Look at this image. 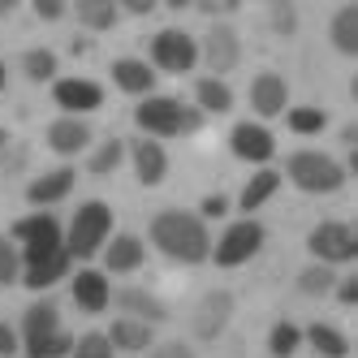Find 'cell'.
Masks as SVG:
<instances>
[{
  "label": "cell",
  "mask_w": 358,
  "mask_h": 358,
  "mask_svg": "<svg viewBox=\"0 0 358 358\" xmlns=\"http://www.w3.org/2000/svg\"><path fill=\"white\" fill-rule=\"evenodd\" d=\"M5 13H9V5H5V0H0V17H5Z\"/></svg>",
  "instance_id": "bcb514c9"
},
{
  "label": "cell",
  "mask_w": 358,
  "mask_h": 358,
  "mask_svg": "<svg viewBox=\"0 0 358 358\" xmlns=\"http://www.w3.org/2000/svg\"><path fill=\"white\" fill-rule=\"evenodd\" d=\"M134 173H138L143 186H160V182H164L169 156H164V147H160L156 138H138V143H134Z\"/></svg>",
  "instance_id": "2e32d148"
},
{
  "label": "cell",
  "mask_w": 358,
  "mask_h": 358,
  "mask_svg": "<svg viewBox=\"0 0 358 358\" xmlns=\"http://www.w3.org/2000/svg\"><path fill=\"white\" fill-rule=\"evenodd\" d=\"M108 234H113V208L99 203V199L83 203V208L73 212V220H69V234H65L69 259H91V255L108 242Z\"/></svg>",
  "instance_id": "3957f363"
},
{
  "label": "cell",
  "mask_w": 358,
  "mask_h": 358,
  "mask_svg": "<svg viewBox=\"0 0 358 358\" xmlns=\"http://www.w3.org/2000/svg\"><path fill=\"white\" fill-rule=\"evenodd\" d=\"M121 156H125V143H121V138H108L104 147H95V156H91L87 169H91L95 177H104V173H113V169L121 164Z\"/></svg>",
  "instance_id": "d6a6232c"
},
{
  "label": "cell",
  "mask_w": 358,
  "mask_h": 358,
  "mask_svg": "<svg viewBox=\"0 0 358 358\" xmlns=\"http://www.w3.org/2000/svg\"><path fill=\"white\" fill-rule=\"evenodd\" d=\"M69 250L61 246L57 255H48V259H39V264H27V276H22V280H27V289H48V285H57V280L69 272Z\"/></svg>",
  "instance_id": "44dd1931"
},
{
  "label": "cell",
  "mask_w": 358,
  "mask_h": 358,
  "mask_svg": "<svg viewBox=\"0 0 358 358\" xmlns=\"http://www.w3.org/2000/svg\"><path fill=\"white\" fill-rule=\"evenodd\" d=\"M17 350V337H13V328L9 324H0V358H9Z\"/></svg>",
  "instance_id": "b9f144b4"
},
{
  "label": "cell",
  "mask_w": 358,
  "mask_h": 358,
  "mask_svg": "<svg viewBox=\"0 0 358 358\" xmlns=\"http://www.w3.org/2000/svg\"><path fill=\"white\" fill-rule=\"evenodd\" d=\"M134 121H138V130L151 134V138H173V134H194L203 125V113L186 108L182 99H173V95H147L134 108Z\"/></svg>",
  "instance_id": "7a4b0ae2"
},
{
  "label": "cell",
  "mask_w": 358,
  "mask_h": 358,
  "mask_svg": "<svg viewBox=\"0 0 358 358\" xmlns=\"http://www.w3.org/2000/svg\"><path fill=\"white\" fill-rule=\"evenodd\" d=\"M147 358H194V350L186 341H164V345H151Z\"/></svg>",
  "instance_id": "74e56055"
},
{
  "label": "cell",
  "mask_w": 358,
  "mask_h": 358,
  "mask_svg": "<svg viewBox=\"0 0 358 358\" xmlns=\"http://www.w3.org/2000/svg\"><path fill=\"white\" fill-rule=\"evenodd\" d=\"M272 27H276L280 35H294V27H298V13H294V5H285V0H276V5H272Z\"/></svg>",
  "instance_id": "8d00e7d4"
},
{
  "label": "cell",
  "mask_w": 358,
  "mask_h": 358,
  "mask_svg": "<svg viewBox=\"0 0 358 358\" xmlns=\"http://www.w3.org/2000/svg\"><path fill=\"white\" fill-rule=\"evenodd\" d=\"M306 341H311L315 354H324V358H345L350 354V341L332 324H311V328H306Z\"/></svg>",
  "instance_id": "484cf974"
},
{
  "label": "cell",
  "mask_w": 358,
  "mask_h": 358,
  "mask_svg": "<svg viewBox=\"0 0 358 358\" xmlns=\"http://www.w3.org/2000/svg\"><path fill=\"white\" fill-rule=\"evenodd\" d=\"M108 298H113V289H108V276L104 272H95V268H83L78 276H73V302L83 306V311H104L108 306Z\"/></svg>",
  "instance_id": "9a60e30c"
},
{
  "label": "cell",
  "mask_w": 358,
  "mask_h": 358,
  "mask_svg": "<svg viewBox=\"0 0 358 358\" xmlns=\"http://www.w3.org/2000/svg\"><path fill=\"white\" fill-rule=\"evenodd\" d=\"M22 69H27L31 83H48V78L57 73V57L48 52V48H31V52L22 57Z\"/></svg>",
  "instance_id": "f546056e"
},
{
  "label": "cell",
  "mask_w": 358,
  "mask_h": 358,
  "mask_svg": "<svg viewBox=\"0 0 358 358\" xmlns=\"http://www.w3.org/2000/svg\"><path fill=\"white\" fill-rule=\"evenodd\" d=\"M332 43H337V52L358 57V5L337 9V17H332Z\"/></svg>",
  "instance_id": "d4e9b609"
},
{
  "label": "cell",
  "mask_w": 358,
  "mask_h": 358,
  "mask_svg": "<svg viewBox=\"0 0 358 358\" xmlns=\"http://www.w3.org/2000/svg\"><path fill=\"white\" fill-rule=\"evenodd\" d=\"M264 238H268V234H264L259 220H238V224H229L224 238L212 246V259H216L220 268H238V264H246V259H255V255H259Z\"/></svg>",
  "instance_id": "8992f818"
},
{
  "label": "cell",
  "mask_w": 358,
  "mask_h": 358,
  "mask_svg": "<svg viewBox=\"0 0 358 358\" xmlns=\"http://www.w3.org/2000/svg\"><path fill=\"white\" fill-rule=\"evenodd\" d=\"M151 242H156L169 259L177 264H203L212 255V238H208V224L194 212H160L151 220Z\"/></svg>",
  "instance_id": "6da1fadb"
},
{
  "label": "cell",
  "mask_w": 358,
  "mask_h": 358,
  "mask_svg": "<svg viewBox=\"0 0 358 358\" xmlns=\"http://www.w3.org/2000/svg\"><path fill=\"white\" fill-rule=\"evenodd\" d=\"M17 268H22V255L13 250V242L0 238V285H13V280H17Z\"/></svg>",
  "instance_id": "d590c367"
},
{
  "label": "cell",
  "mask_w": 358,
  "mask_h": 358,
  "mask_svg": "<svg viewBox=\"0 0 358 358\" xmlns=\"http://www.w3.org/2000/svg\"><path fill=\"white\" fill-rule=\"evenodd\" d=\"M337 298H341L345 306H354V302H358V276H350V280H337Z\"/></svg>",
  "instance_id": "60d3db41"
},
{
  "label": "cell",
  "mask_w": 358,
  "mask_h": 358,
  "mask_svg": "<svg viewBox=\"0 0 358 358\" xmlns=\"http://www.w3.org/2000/svg\"><path fill=\"white\" fill-rule=\"evenodd\" d=\"M199 9H203V13H234L238 5H234V0H203Z\"/></svg>",
  "instance_id": "7bdbcfd3"
},
{
  "label": "cell",
  "mask_w": 358,
  "mask_h": 358,
  "mask_svg": "<svg viewBox=\"0 0 358 358\" xmlns=\"http://www.w3.org/2000/svg\"><path fill=\"white\" fill-rule=\"evenodd\" d=\"M104 264H108V272H134L143 264V242L134 234H117L104 250Z\"/></svg>",
  "instance_id": "7402d4cb"
},
{
  "label": "cell",
  "mask_w": 358,
  "mask_h": 358,
  "mask_svg": "<svg viewBox=\"0 0 358 358\" xmlns=\"http://www.w3.org/2000/svg\"><path fill=\"white\" fill-rule=\"evenodd\" d=\"M276 190H280V173L259 169V173L246 182V190H242V199H238V208H242V212H255V208H264V203H268Z\"/></svg>",
  "instance_id": "603a6c76"
},
{
  "label": "cell",
  "mask_w": 358,
  "mask_h": 358,
  "mask_svg": "<svg viewBox=\"0 0 358 358\" xmlns=\"http://www.w3.org/2000/svg\"><path fill=\"white\" fill-rule=\"evenodd\" d=\"M35 13H39L43 22H57V17L65 13V5H61V0H35Z\"/></svg>",
  "instance_id": "ab89813d"
},
{
  "label": "cell",
  "mask_w": 358,
  "mask_h": 358,
  "mask_svg": "<svg viewBox=\"0 0 358 358\" xmlns=\"http://www.w3.org/2000/svg\"><path fill=\"white\" fill-rule=\"evenodd\" d=\"M194 95H199V108L203 113H229V108H234V91H229L220 78H199Z\"/></svg>",
  "instance_id": "4316f807"
},
{
  "label": "cell",
  "mask_w": 358,
  "mask_h": 358,
  "mask_svg": "<svg viewBox=\"0 0 358 358\" xmlns=\"http://www.w3.org/2000/svg\"><path fill=\"white\" fill-rule=\"evenodd\" d=\"M117 306L125 311V320H138V324H160V320H169L164 302L151 298L147 289H121L117 294Z\"/></svg>",
  "instance_id": "d6986e66"
},
{
  "label": "cell",
  "mask_w": 358,
  "mask_h": 358,
  "mask_svg": "<svg viewBox=\"0 0 358 358\" xmlns=\"http://www.w3.org/2000/svg\"><path fill=\"white\" fill-rule=\"evenodd\" d=\"M69 358H113V341L104 337V332H87V337L73 341Z\"/></svg>",
  "instance_id": "836d02e7"
},
{
  "label": "cell",
  "mask_w": 358,
  "mask_h": 358,
  "mask_svg": "<svg viewBox=\"0 0 358 358\" xmlns=\"http://www.w3.org/2000/svg\"><path fill=\"white\" fill-rule=\"evenodd\" d=\"M52 95H57V104L65 113H91V108L104 104V91H99L91 78H61L52 87Z\"/></svg>",
  "instance_id": "4fadbf2b"
},
{
  "label": "cell",
  "mask_w": 358,
  "mask_h": 358,
  "mask_svg": "<svg viewBox=\"0 0 358 358\" xmlns=\"http://www.w3.org/2000/svg\"><path fill=\"white\" fill-rule=\"evenodd\" d=\"M108 341H113V350H147L151 345V324H138V320H117L113 328H108Z\"/></svg>",
  "instance_id": "cb8c5ba5"
},
{
  "label": "cell",
  "mask_w": 358,
  "mask_h": 358,
  "mask_svg": "<svg viewBox=\"0 0 358 358\" xmlns=\"http://www.w3.org/2000/svg\"><path fill=\"white\" fill-rule=\"evenodd\" d=\"M69 350H73V337L61 328V332H52V337H43V341L27 345V358H65Z\"/></svg>",
  "instance_id": "1f68e13d"
},
{
  "label": "cell",
  "mask_w": 358,
  "mask_h": 358,
  "mask_svg": "<svg viewBox=\"0 0 358 358\" xmlns=\"http://www.w3.org/2000/svg\"><path fill=\"white\" fill-rule=\"evenodd\" d=\"M229 147H234V156L246 160V164H268L272 151H276V138L264 130V125L242 121V125H234V134H229Z\"/></svg>",
  "instance_id": "30bf717a"
},
{
  "label": "cell",
  "mask_w": 358,
  "mask_h": 358,
  "mask_svg": "<svg viewBox=\"0 0 358 358\" xmlns=\"http://www.w3.org/2000/svg\"><path fill=\"white\" fill-rule=\"evenodd\" d=\"M125 9H130V13H151V9H156V0H125Z\"/></svg>",
  "instance_id": "ee69618b"
},
{
  "label": "cell",
  "mask_w": 358,
  "mask_h": 358,
  "mask_svg": "<svg viewBox=\"0 0 358 358\" xmlns=\"http://www.w3.org/2000/svg\"><path fill=\"white\" fill-rule=\"evenodd\" d=\"M13 238L22 242V259H27V264H39V259H48V255H57V250L65 246L57 216H48V212L17 220V224H13Z\"/></svg>",
  "instance_id": "5b68a950"
},
{
  "label": "cell",
  "mask_w": 358,
  "mask_h": 358,
  "mask_svg": "<svg viewBox=\"0 0 358 358\" xmlns=\"http://www.w3.org/2000/svg\"><path fill=\"white\" fill-rule=\"evenodd\" d=\"M306 246H311V255L320 264H350L354 255H358V234L350 224H341V220H324V224H315L311 229V238H306Z\"/></svg>",
  "instance_id": "52a82bcc"
},
{
  "label": "cell",
  "mask_w": 358,
  "mask_h": 358,
  "mask_svg": "<svg viewBox=\"0 0 358 358\" xmlns=\"http://www.w3.org/2000/svg\"><path fill=\"white\" fill-rule=\"evenodd\" d=\"M69 190H73V169H52V173L35 177V182L27 186V199L35 203V208H48V203H61Z\"/></svg>",
  "instance_id": "ac0fdd59"
},
{
  "label": "cell",
  "mask_w": 358,
  "mask_h": 358,
  "mask_svg": "<svg viewBox=\"0 0 358 358\" xmlns=\"http://www.w3.org/2000/svg\"><path fill=\"white\" fill-rule=\"evenodd\" d=\"M203 61H208L212 78H220V73H229V69H238V61H242L238 31L234 27H212L208 39H203Z\"/></svg>",
  "instance_id": "9c48e42d"
},
{
  "label": "cell",
  "mask_w": 358,
  "mask_h": 358,
  "mask_svg": "<svg viewBox=\"0 0 358 358\" xmlns=\"http://www.w3.org/2000/svg\"><path fill=\"white\" fill-rule=\"evenodd\" d=\"M113 83L121 91H130V95H151V87H156V69H151L147 61L121 57V61H113Z\"/></svg>",
  "instance_id": "e0dca14e"
},
{
  "label": "cell",
  "mask_w": 358,
  "mask_h": 358,
  "mask_svg": "<svg viewBox=\"0 0 358 358\" xmlns=\"http://www.w3.org/2000/svg\"><path fill=\"white\" fill-rule=\"evenodd\" d=\"M229 315H234V294H224V289H212V294H203L199 302V311H194V332L203 341H212L224 332Z\"/></svg>",
  "instance_id": "8fae6325"
},
{
  "label": "cell",
  "mask_w": 358,
  "mask_h": 358,
  "mask_svg": "<svg viewBox=\"0 0 358 358\" xmlns=\"http://www.w3.org/2000/svg\"><path fill=\"white\" fill-rule=\"evenodd\" d=\"M151 61H156L160 69H169V73H186L199 61V43L186 31H160L156 39H151Z\"/></svg>",
  "instance_id": "ba28073f"
},
{
  "label": "cell",
  "mask_w": 358,
  "mask_h": 358,
  "mask_svg": "<svg viewBox=\"0 0 358 358\" xmlns=\"http://www.w3.org/2000/svg\"><path fill=\"white\" fill-rule=\"evenodd\" d=\"M0 147H5V134H0Z\"/></svg>",
  "instance_id": "7dc6e473"
},
{
  "label": "cell",
  "mask_w": 358,
  "mask_h": 358,
  "mask_svg": "<svg viewBox=\"0 0 358 358\" xmlns=\"http://www.w3.org/2000/svg\"><path fill=\"white\" fill-rule=\"evenodd\" d=\"M78 22L91 31H108L117 27V5L113 0H78Z\"/></svg>",
  "instance_id": "83f0119b"
},
{
  "label": "cell",
  "mask_w": 358,
  "mask_h": 358,
  "mask_svg": "<svg viewBox=\"0 0 358 358\" xmlns=\"http://www.w3.org/2000/svg\"><path fill=\"white\" fill-rule=\"evenodd\" d=\"M0 91H5V61H0Z\"/></svg>",
  "instance_id": "f6af8a7d"
},
{
  "label": "cell",
  "mask_w": 358,
  "mask_h": 358,
  "mask_svg": "<svg viewBox=\"0 0 358 358\" xmlns=\"http://www.w3.org/2000/svg\"><path fill=\"white\" fill-rule=\"evenodd\" d=\"M52 332H61L57 306H52V302H35V306H27V315H22V337H27V345H35V341H43V337H52Z\"/></svg>",
  "instance_id": "ffe728a7"
},
{
  "label": "cell",
  "mask_w": 358,
  "mask_h": 358,
  "mask_svg": "<svg viewBox=\"0 0 358 358\" xmlns=\"http://www.w3.org/2000/svg\"><path fill=\"white\" fill-rule=\"evenodd\" d=\"M91 143V125L78 121V117H61L48 125V147L57 151V156H78V151Z\"/></svg>",
  "instance_id": "5bb4252c"
},
{
  "label": "cell",
  "mask_w": 358,
  "mask_h": 358,
  "mask_svg": "<svg viewBox=\"0 0 358 358\" xmlns=\"http://www.w3.org/2000/svg\"><path fill=\"white\" fill-rule=\"evenodd\" d=\"M332 285H337V272H332L328 264H311V268L298 276V289H302L306 298H320V294H328Z\"/></svg>",
  "instance_id": "f1b7e54d"
},
{
  "label": "cell",
  "mask_w": 358,
  "mask_h": 358,
  "mask_svg": "<svg viewBox=\"0 0 358 358\" xmlns=\"http://www.w3.org/2000/svg\"><path fill=\"white\" fill-rule=\"evenodd\" d=\"M224 212H229V199H224V194H208V199L199 203V216H212V220H216V216H224Z\"/></svg>",
  "instance_id": "f35d334b"
},
{
  "label": "cell",
  "mask_w": 358,
  "mask_h": 358,
  "mask_svg": "<svg viewBox=\"0 0 358 358\" xmlns=\"http://www.w3.org/2000/svg\"><path fill=\"white\" fill-rule=\"evenodd\" d=\"M298 345H302V332H298L289 320H280V324L272 328V337H268V350H272L276 358H289Z\"/></svg>",
  "instance_id": "4dcf8cb0"
},
{
  "label": "cell",
  "mask_w": 358,
  "mask_h": 358,
  "mask_svg": "<svg viewBox=\"0 0 358 358\" xmlns=\"http://www.w3.org/2000/svg\"><path fill=\"white\" fill-rule=\"evenodd\" d=\"M289 104V87L280 73H259V78L250 83V108L259 117H280Z\"/></svg>",
  "instance_id": "7c38bea8"
},
{
  "label": "cell",
  "mask_w": 358,
  "mask_h": 358,
  "mask_svg": "<svg viewBox=\"0 0 358 358\" xmlns=\"http://www.w3.org/2000/svg\"><path fill=\"white\" fill-rule=\"evenodd\" d=\"M324 113L320 108H289V130L294 134H320L324 130Z\"/></svg>",
  "instance_id": "e575fe53"
},
{
  "label": "cell",
  "mask_w": 358,
  "mask_h": 358,
  "mask_svg": "<svg viewBox=\"0 0 358 358\" xmlns=\"http://www.w3.org/2000/svg\"><path fill=\"white\" fill-rule=\"evenodd\" d=\"M285 173H289V182L298 190H306V194H337L345 186V169L332 156H324V151H294Z\"/></svg>",
  "instance_id": "277c9868"
}]
</instances>
